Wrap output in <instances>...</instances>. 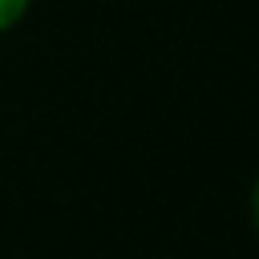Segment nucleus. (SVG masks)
<instances>
[{
    "instance_id": "1",
    "label": "nucleus",
    "mask_w": 259,
    "mask_h": 259,
    "mask_svg": "<svg viewBox=\"0 0 259 259\" xmlns=\"http://www.w3.org/2000/svg\"><path fill=\"white\" fill-rule=\"evenodd\" d=\"M24 12H28V0H0V32H8Z\"/></svg>"
},
{
    "instance_id": "2",
    "label": "nucleus",
    "mask_w": 259,
    "mask_h": 259,
    "mask_svg": "<svg viewBox=\"0 0 259 259\" xmlns=\"http://www.w3.org/2000/svg\"><path fill=\"white\" fill-rule=\"evenodd\" d=\"M255 219H259V186H255Z\"/></svg>"
}]
</instances>
